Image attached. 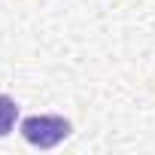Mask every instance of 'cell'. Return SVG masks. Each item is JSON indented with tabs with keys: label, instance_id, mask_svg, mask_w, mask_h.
<instances>
[{
	"label": "cell",
	"instance_id": "obj_1",
	"mask_svg": "<svg viewBox=\"0 0 155 155\" xmlns=\"http://www.w3.org/2000/svg\"><path fill=\"white\" fill-rule=\"evenodd\" d=\"M21 137L37 149H52L70 137V122L64 116H28L21 122Z\"/></svg>",
	"mask_w": 155,
	"mask_h": 155
},
{
	"label": "cell",
	"instance_id": "obj_2",
	"mask_svg": "<svg viewBox=\"0 0 155 155\" xmlns=\"http://www.w3.org/2000/svg\"><path fill=\"white\" fill-rule=\"evenodd\" d=\"M15 119H18V107L9 94H0V137H6L12 128H15Z\"/></svg>",
	"mask_w": 155,
	"mask_h": 155
}]
</instances>
